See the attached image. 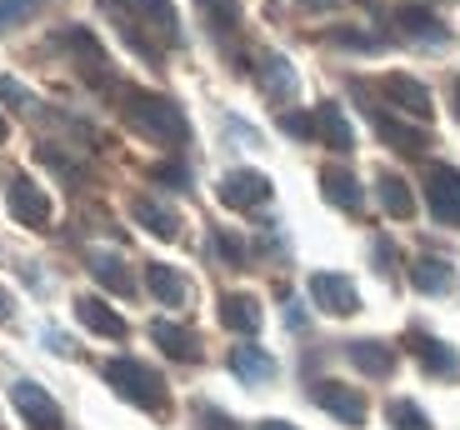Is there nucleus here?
<instances>
[{
	"label": "nucleus",
	"mask_w": 460,
	"mask_h": 430,
	"mask_svg": "<svg viewBox=\"0 0 460 430\" xmlns=\"http://www.w3.org/2000/svg\"><path fill=\"white\" fill-rule=\"evenodd\" d=\"M380 95L391 105H401L405 116H420V120L430 116V91L415 81V75H385V81H380Z\"/></svg>",
	"instance_id": "obj_15"
},
{
	"label": "nucleus",
	"mask_w": 460,
	"mask_h": 430,
	"mask_svg": "<svg viewBox=\"0 0 460 430\" xmlns=\"http://www.w3.org/2000/svg\"><path fill=\"white\" fill-rule=\"evenodd\" d=\"M120 120H126L136 136L155 140V145H185L190 126H185V110L175 101L155 91H126L120 95Z\"/></svg>",
	"instance_id": "obj_2"
},
{
	"label": "nucleus",
	"mask_w": 460,
	"mask_h": 430,
	"mask_svg": "<svg viewBox=\"0 0 460 430\" xmlns=\"http://www.w3.org/2000/svg\"><path fill=\"white\" fill-rule=\"evenodd\" d=\"M11 400H15V410L25 416V426H31V430H66V426H60L56 396H50V391H40L35 381H15Z\"/></svg>",
	"instance_id": "obj_6"
},
{
	"label": "nucleus",
	"mask_w": 460,
	"mask_h": 430,
	"mask_svg": "<svg viewBox=\"0 0 460 430\" xmlns=\"http://www.w3.org/2000/svg\"><path fill=\"white\" fill-rule=\"evenodd\" d=\"M345 355H350V361H356L366 375H376V381H385V375L395 371V350L380 346V340H350V346H345Z\"/></svg>",
	"instance_id": "obj_21"
},
{
	"label": "nucleus",
	"mask_w": 460,
	"mask_h": 430,
	"mask_svg": "<svg viewBox=\"0 0 460 430\" xmlns=\"http://www.w3.org/2000/svg\"><path fill=\"white\" fill-rule=\"evenodd\" d=\"M255 430H296V426H286V420H261Z\"/></svg>",
	"instance_id": "obj_38"
},
{
	"label": "nucleus",
	"mask_w": 460,
	"mask_h": 430,
	"mask_svg": "<svg viewBox=\"0 0 460 430\" xmlns=\"http://www.w3.org/2000/svg\"><path fill=\"white\" fill-rule=\"evenodd\" d=\"M426 206L440 225H460V171L450 165H430L426 175Z\"/></svg>",
	"instance_id": "obj_5"
},
{
	"label": "nucleus",
	"mask_w": 460,
	"mask_h": 430,
	"mask_svg": "<svg viewBox=\"0 0 460 430\" xmlns=\"http://www.w3.org/2000/svg\"><path fill=\"white\" fill-rule=\"evenodd\" d=\"M385 416H391L395 430H430L426 410L415 406V400H391V410H385Z\"/></svg>",
	"instance_id": "obj_30"
},
{
	"label": "nucleus",
	"mask_w": 460,
	"mask_h": 430,
	"mask_svg": "<svg viewBox=\"0 0 460 430\" xmlns=\"http://www.w3.org/2000/svg\"><path fill=\"white\" fill-rule=\"evenodd\" d=\"M321 40H325V46H345V50H356V56H376V50H380V35L356 31V25H335V31H325Z\"/></svg>",
	"instance_id": "obj_27"
},
{
	"label": "nucleus",
	"mask_w": 460,
	"mask_h": 430,
	"mask_svg": "<svg viewBox=\"0 0 460 430\" xmlns=\"http://www.w3.org/2000/svg\"><path fill=\"white\" fill-rule=\"evenodd\" d=\"M370 116H376V110H370ZM376 130L391 140L395 151H426V136L411 130V126H401V120H391V116H376Z\"/></svg>",
	"instance_id": "obj_28"
},
{
	"label": "nucleus",
	"mask_w": 460,
	"mask_h": 430,
	"mask_svg": "<svg viewBox=\"0 0 460 430\" xmlns=\"http://www.w3.org/2000/svg\"><path fill=\"white\" fill-rule=\"evenodd\" d=\"M105 385H111L120 400H130L136 410H150V416H165V381L161 371H150L146 361H130V355H115L105 361Z\"/></svg>",
	"instance_id": "obj_3"
},
{
	"label": "nucleus",
	"mask_w": 460,
	"mask_h": 430,
	"mask_svg": "<svg viewBox=\"0 0 460 430\" xmlns=\"http://www.w3.org/2000/svg\"><path fill=\"white\" fill-rule=\"evenodd\" d=\"M311 301H315V311L341 315V320L360 311V291L350 285V276H335V270H315L311 276Z\"/></svg>",
	"instance_id": "obj_4"
},
{
	"label": "nucleus",
	"mask_w": 460,
	"mask_h": 430,
	"mask_svg": "<svg viewBox=\"0 0 460 430\" xmlns=\"http://www.w3.org/2000/svg\"><path fill=\"white\" fill-rule=\"evenodd\" d=\"M315 136H321L331 151H350V145H356V130H350V120L341 116L335 101H325L321 110H315Z\"/></svg>",
	"instance_id": "obj_20"
},
{
	"label": "nucleus",
	"mask_w": 460,
	"mask_h": 430,
	"mask_svg": "<svg viewBox=\"0 0 460 430\" xmlns=\"http://www.w3.org/2000/svg\"><path fill=\"white\" fill-rule=\"evenodd\" d=\"M395 25H401V35H411V40H420V46H446L450 31L440 15H430L426 5H401L395 11Z\"/></svg>",
	"instance_id": "obj_14"
},
{
	"label": "nucleus",
	"mask_w": 460,
	"mask_h": 430,
	"mask_svg": "<svg viewBox=\"0 0 460 430\" xmlns=\"http://www.w3.org/2000/svg\"><path fill=\"white\" fill-rule=\"evenodd\" d=\"M0 140H5V116H0Z\"/></svg>",
	"instance_id": "obj_41"
},
{
	"label": "nucleus",
	"mask_w": 460,
	"mask_h": 430,
	"mask_svg": "<svg viewBox=\"0 0 460 430\" xmlns=\"http://www.w3.org/2000/svg\"><path fill=\"white\" fill-rule=\"evenodd\" d=\"M210 245H216V250H220V260H226V266H245V245L235 241V235L216 231V235H210Z\"/></svg>",
	"instance_id": "obj_31"
},
{
	"label": "nucleus",
	"mask_w": 460,
	"mask_h": 430,
	"mask_svg": "<svg viewBox=\"0 0 460 430\" xmlns=\"http://www.w3.org/2000/svg\"><path fill=\"white\" fill-rule=\"evenodd\" d=\"M5 200H11V210H15V221H21V225H31V231L50 225V196L35 186L31 175H15L11 190H5Z\"/></svg>",
	"instance_id": "obj_10"
},
{
	"label": "nucleus",
	"mask_w": 460,
	"mask_h": 430,
	"mask_svg": "<svg viewBox=\"0 0 460 430\" xmlns=\"http://www.w3.org/2000/svg\"><path fill=\"white\" fill-rule=\"evenodd\" d=\"M101 11H111L120 35H126L150 66H161V46L181 40V21H175L171 0H101Z\"/></svg>",
	"instance_id": "obj_1"
},
{
	"label": "nucleus",
	"mask_w": 460,
	"mask_h": 430,
	"mask_svg": "<svg viewBox=\"0 0 460 430\" xmlns=\"http://www.w3.org/2000/svg\"><path fill=\"white\" fill-rule=\"evenodd\" d=\"M280 126H286L296 140H311V136H315V116H286Z\"/></svg>",
	"instance_id": "obj_34"
},
{
	"label": "nucleus",
	"mask_w": 460,
	"mask_h": 430,
	"mask_svg": "<svg viewBox=\"0 0 460 430\" xmlns=\"http://www.w3.org/2000/svg\"><path fill=\"white\" fill-rule=\"evenodd\" d=\"M321 196L331 200V206H341V210H360L366 190H360V180L350 171H321Z\"/></svg>",
	"instance_id": "obj_23"
},
{
	"label": "nucleus",
	"mask_w": 460,
	"mask_h": 430,
	"mask_svg": "<svg viewBox=\"0 0 460 430\" xmlns=\"http://www.w3.org/2000/svg\"><path fill=\"white\" fill-rule=\"evenodd\" d=\"M75 320H81L85 330H95V336H105V340H126L130 336L126 315L111 311L101 295H81V301H75Z\"/></svg>",
	"instance_id": "obj_12"
},
{
	"label": "nucleus",
	"mask_w": 460,
	"mask_h": 430,
	"mask_svg": "<svg viewBox=\"0 0 460 430\" xmlns=\"http://www.w3.org/2000/svg\"><path fill=\"white\" fill-rule=\"evenodd\" d=\"M0 101H5V105H15V110H25V105H31V95H25V85H21V81H11V75H0Z\"/></svg>",
	"instance_id": "obj_33"
},
{
	"label": "nucleus",
	"mask_w": 460,
	"mask_h": 430,
	"mask_svg": "<svg viewBox=\"0 0 460 430\" xmlns=\"http://www.w3.org/2000/svg\"><path fill=\"white\" fill-rule=\"evenodd\" d=\"M405 346H411V355H415L420 365H426V371L436 375V381H460V355L446 346V340L426 336V330L415 326L411 336H405Z\"/></svg>",
	"instance_id": "obj_9"
},
{
	"label": "nucleus",
	"mask_w": 460,
	"mask_h": 430,
	"mask_svg": "<svg viewBox=\"0 0 460 430\" xmlns=\"http://www.w3.org/2000/svg\"><path fill=\"white\" fill-rule=\"evenodd\" d=\"M220 200H226L230 210H255L270 200V180H265L261 171H230L226 180H220Z\"/></svg>",
	"instance_id": "obj_11"
},
{
	"label": "nucleus",
	"mask_w": 460,
	"mask_h": 430,
	"mask_svg": "<svg viewBox=\"0 0 460 430\" xmlns=\"http://www.w3.org/2000/svg\"><path fill=\"white\" fill-rule=\"evenodd\" d=\"M130 210H136V221L146 225L150 235H161V241H175V235H181V221H175L165 206H155V200H136Z\"/></svg>",
	"instance_id": "obj_26"
},
{
	"label": "nucleus",
	"mask_w": 460,
	"mask_h": 430,
	"mask_svg": "<svg viewBox=\"0 0 460 430\" xmlns=\"http://www.w3.org/2000/svg\"><path fill=\"white\" fill-rule=\"evenodd\" d=\"M376 196H380V206H385V215H395V221L415 215V196H411V186H405L401 175H380Z\"/></svg>",
	"instance_id": "obj_25"
},
{
	"label": "nucleus",
	"mask_w": 460,
	"mask_h": 430,
	"mask_svg": "<svg viewBox=\"0 0 460 430\" xmlns=\"http://www.w3.org/2000/svg\"><path fill=\"white\" fill-rule=\"evenodd\" d=\"M56 40H60V46H70V56H75V66H81V75H85V81L111 85V60H105L101 40H95V35L85 31V25H70V31H60Z\"/></svg>",
	"instance_id": "obj_7"
},
{
	"label": "nucleus",
	"mask_w": 460,
	"mask_h": 430,
	"mask_svg": "<svg viewBox=\"0 0 460 430\" xmlns=\"http://www.w3.org/2000/svg\"><path fill=\"white\" fill-rule=\"evenodd\" d=\"M146 291L155 295L161 305H185V291H190V285H185L181 270L161 266V260H150V266H146Z\"/></svg>",
	"instance_id": "obj_19"
},
{
	"label": "nucleus",
	"mask_w": 460,
	"mask_h": 430,
	"mask_svg": "<svg viewBox=\"0 0 460 430\" xmlns=\"http://www.w3.org/2000/svg\"><path fill=\"white\" fill-rule=\"evenodd\" d=\"M155 180H165V186H185V171L181 165H155Z\"/></svg>",
	"instance_id": "obj_35"
},
{
	"label": "nucleus",
	"mask_w": 460,
	"mask_h": 430,
	"mask_svg": "<svg viewBox=\"0 0 460 430\" xmlns=\"http://www.w3.org/2000/svg\"><path fill=\"white\" fill-rule=\"evenodd\" d=\"M255 81H261V91L270 95V101H286V95H296L300 91V81H296V66H290L280 50H265L261 60H255Z\"/></svg>",
	"instance_id": "obj_13"
},
{
	"label": "nucleus",
	"mask_w": 460,
	"mask_h": 430,
	"mask_svg": "<svg viewBox=\"0 0 460 430\" xmlns=\"http://www.w3.org/2000/svg\"><path fill=\"white\" fill-rule=\"evenodd\" d=\"M450 105H456V116H460V81H456V91H450Z\"/></svg>",
	"instance_id": "obj_40"
},
{
	"label": "nucleus",
	"mask_w": 460,
	"mask_h": 430,
	"mask_svg": "<svg viewBox=\"0 0 460 430\" xmlns=\"http://www.w3.org/2000/svg\"><path fill=\"white\" fill-rule=\"evenodd\" d=\"M200 420H206V430H235V426H230L226 416H220V410H206V416H200Z\"/></svg>",
	"instance_id": "obj_36"
},
{
	"label": "nucleus",
	"mask_w": 460,
	"mask_h": 430,
	"mask_svg": "<svg viewBox=\"0 0 460 430\" xmlns=\"http://www.w3.org/2000/svg\"><path fill=\"white\" fill-rule=\"evenodd\" d=\"M200 5H206V21H210V31L230 35L235 25H241V5H235V0H200Z\"/></svg>",
	"instance_id": "obj_29"
},
{
	"label": "nucleus",
	"mask_w": 460,
	"mask_h": 430,
	"mask_svg": "<svg viewBox=\"0 0 460 430\" xmlns=\"http://www.w3.org/2000/svg\"><path fill=\"white\" fill-rule=\"evenodd\" d=\"M220 326L235 336H255L261 330V301L255 295H226L220 301Z\"/></svg>",
	"instance_id": "obj_18"
},
{
	"label": "nucleus",
	"mask_w": 460,
	"mask_h": 430,
	"mask_svg": "<svg viewBox=\"0 0 460 430\" xmlns=\"http://www.w3.org/2000/svg\"><path fill=\"white\" fill-rule=\"evenodd\" d=\"M11 311H15V301L5 291H0V320H11Z\"/></svg>",
	"instance_id": "obj_37"
},
{
	"label": "nucleus",
	"mask_w": 460,
	"mask_h": 430,
	"mask_svg": "<svg viewBox=\"0 0 460 430\" xmlns=\"http://www.w3.org/2000/svg\"><path fill=\"white\" fill-rule=\"evenodd\" d=\"M305 5H315V11H331L335 0H305Z\"/></svg>",
	"instance_id": "obj_39"
},
{
	"label": "nucleus",
	"mask_w": 460,
	"mask_h": 430,
	"mask_svg": "<svg viewBox=\"0 0 460 430\" xmlns=\"http://www.w3.org/2000/svg\"><path fill=\"white\" fill-rule=\"evenodd\" d=\"M91 276L101 280L105 291H115V295H136V280H130L126 260L111 256V250H95V256H91Z\"/></svg>",
	"instance_id": "obj_24"
},
{
	"label": "nucleus",
	"mask_w": 460,
	"mask_h": 430,
	"mask_svg": "<svg viewBox=\"0 0 460 430\" xmlns=\"http://www.w3.org/2000/svg\"><path fill=\"white\" fill-rule=\"evenodd\" d=\"M31 5H40V0H0V31H11L15 21H25Z\"/></svg>",
	"instance_id": "obj_32"
},
{
	"label": "nucleus",
	"mask_w": 460,
	"mask_h": 430,
	"mask_svg": "<svg viewBox=\"0 0 460 430\" xmlns=\"http://www.w3.org/2000/svg\"><path fill=\"white\" fill-rule=\"evenodd\" d=\"M411 285L420 295H450L456 291V266H446V260H436V256H420L411 266Z\"/></svg>",
	"instance_id": "obj_17"
},
{
	"label": "nucleus",
	"mask_w": 460,
	"mask_h": 430,
	"mask_svg": "<svg viewBox=\"0 0 460 430\" xmlns=\"http://www.w3.org/2000/svg\"><path fill=\"white\" fill-rule=\"evenodd\" d=\"M150 340H155L161 355H171V361H185V365L200 361V340L185 326H175V320H155V326H150Z\"/></svg>",
	"instance_id": "obj_16"
},
{
	"label": "nucleus",
	"mask_w": 460,
	"mask_h": 430,
	"mask_svg": "<svg viewBox=\"0 0 460 430\" xmlns=\"http://www.w3.org/2000/svg\"><path fill=\"white\" fill-rule=\"evenodd\" d=\"M311 396H315V406L331 410L341 426H366V396H360V391H350V385H341V381H315Z\"/></svg>",
	"instance_id": "obj_8"
},
{
	"label": "nucleus",
	"mask_w": 460,
	"mask_h": 430,
	"mask_svg": "<svg viewBox=\"0 0 460 430\" xmlns=\"http://www.w3.org/2000/svg\"><path fill=\"white\" fill-rule=\"evenodd\" d=\"M230 371L241 375L245 385H265L270 375H276V361H270L261 346H235L230 350Z\"/></svg>",
	"instance_id": "obj_22"
}]
</instances>
